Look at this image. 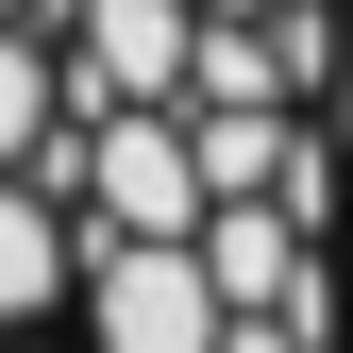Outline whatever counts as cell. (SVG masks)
Returning a JSON list of instances; mask_svg holds the SVG:
<instances>
[{"instance_id":"1","label":"cell","mask_w":353,"mask_h":353,"mask_svg":"<svg viewBox=\"0 0 353 353\" xmlns=\"http://www.w3.org/2000/svg\"><path fill=\"white\" fill-rule=\"evenodd\" d=\"M353 0H0V353H336Z\"/></svg>"}]
</instances>
